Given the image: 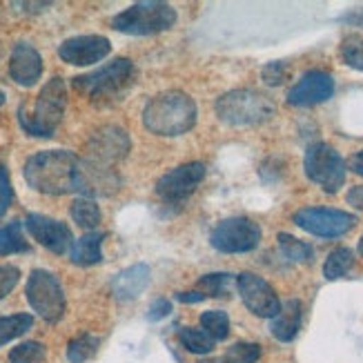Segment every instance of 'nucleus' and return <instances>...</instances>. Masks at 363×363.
<instances>
[{
    "instance_id": "nucleus-42",
    "label": "nucleus",
    "mask_w": 363,
    "mask_h": 363,
    "mask_svg": "<svg viewBox=\"0 0 363 363\" xmlns=\"http://www.w3.org/2000/svg\"><path fill=\"white\" fill-rule=\"evenodd\" d=\"M357 250H359V255L363 257V236H361V239H359V247H357Z\"/></svg>"
},
{
    "instance_id": "nucleus-30",
    "label": "nucleus",
    "mask_w": 363,
    "mask_h": 363,
    "mask_svg": "<svg viewBox=\"0 0 363 363\" xmlns=\"http://www.w3.org/2000/svg\"><path fill=\"white\" fill-rule=\"evenodd\" d=\"M232 283H236V277L228 274V272H214V274H205L199 281V292H203L205 296H228Z\"/></svg>"
},
{
    "instance_id": "nucleus-32",
    "label": "nucleus",
    "mask_w": 363,
    "mask_h": 363,
    "mask_svg": "<svg viewBox=\"0 0 363 363\" xmlns=\"http://www.w3.org/2000/svg\"><path fill=\"white\" fill-rule=\"evenodd\" d=\"M47 348L40 341H25L9 352V363H45Z\"/></svg>"
},
{
    "instance_id": "nucleus-29",
    "label": "nucleus",
    "mask_w": 363,
    "mask_h": 363,
    "mask_svg": "<svg viewBox=\"0 0 363 363\" xmlns=\"http://www.w3.org/2000/svg\"><path fill=\"white\" fill-rule=\"evenodd\" d=\"M201 328L208 333L214 341H223L230 335V317L223 310H208L201 314Z\"/></svg>"
},
{
    "instance_id": "nucleus-23",
    "label": "nucleus",
    "mask_w": 363,
    "mask_h": 363,
    "mask_svg": "<svg viewBox=\"0 0 363 363\" xmlns=\"http://www.w3.org/2000/svg\"><path fill=\"white\" fill-rule=\"evenodd\" d=\"M179 341H181L183 348L192 354H210L216 345V341L205 333L203 328H181Z\"/></svg>"
},
{
    "instance_id": "nucleus-43",
    "label": "nucleus",
    "mask_w": 363,
    "mask_h": 363,
    "mask_svg": "<svg viewBox=\"0 0 363 363\" xmlns=\"http://www.w3.org/2000/svg\"><path fill=\"white\" fill-rule=\"evenodd\" d=\"M3 103H5V94L0 91V107H3Z\"/></svg>"
},
{
    "instance_id": "nucleus-27",
    "label": "nucleus",
    "mask_w": 363,
    "mask_h": 363,
    "mask_svg": "<svg viewBox=\"0 0 363 363\" xmlns=\"http://www.w3.org/2000/svg\"><path fill=\"white\" fill-rule=\"evenodd\" d=\"M99 345H101V339L94 337L89 333L85 335H78L69 341L67 345V359L69 363H87L96 357L99 352Z\"/></svg>"
},
{
    "instance_id": "nucleus-39",
    "label": "nucleus",
    "mask_w": 363,
    "mask_h": 363,
    "mask_svg": "<svg viewBox=\"0 0 363 363\" xmlns=\"http://www.w3.org/2000/svg\"><path fill=\"white\" fill-rule=\"evenodd\" d=\"M348 169L354 172L357 177H363V150L350 156V159H348Z\"/></svg>"
},
{
    "instance_id": "nucleus-22",
    "label": "nucleus",
    "mask_w": 363,
    "mask_h": 363,
    "mask_svg": "<svg viewBox=\"0 0 363 363\" xmlns=\"http://www.w3.org/2000/svg\"><path fill=\"white\" fill-rule=\"evenodd\" d=\"M354 267V252L350 247H337L328 255L323 263V277L328 281L343 279Z\"/></svg>"
},
{
    "instance_id": "nucleus-9",
    "label": "nucleus",
    "mask_w": 363,
    "mask_h": 363,
    "mask_svg": "<svg viewBox=\"0 0 363 363\" xmlns=\"http://www.w3.org/2000/svg\"><path fill=\"white\" fill-rule=\"evenodd\" d=\"M261 241V228L245 216H232L220 220L212 230L210 243L223 255H243L252 252Z\"/></svg>"
},
{
    "instance_id": "nucleus-36",
    "label": "nucleus",
    "mask_w": 363,
    "mask_h": 363,
    "mask_svg": "<svg viewBox=\"0 0 363 363\" xmlns=\"http://www.w3.org/2000/svg\"><path fill=\"white\" fill-rule=\"evenodd\" d=\"M21 281V270L13 265H0V298H5Z\"/></svg>"
},
{
    "instance_id": "nucleus-11",
    "label": "nucleus",
    "mask_w": 363,
    "mask_h": 363,
    "mask_svg": "<svg viewBox=\"0 0 363 363\" xmlns=\"http://www.w3.org/2000/svg\"><path fill=\"white\" fill-rule=\"evenodd\" d=\"M236 288H239V294L243 298L245 308L255 314V317L272 319L279 314V310H281L279 294L274 292L270 283L261 279L259 274L241 272L236 277Z\"/></svg>"
},
{
    "instance_id": "nucleus-40",
    "label": "nucleus",
    "mask_w": 363,
    "mask_h": 363,
    "mask_svg": "<svg viewBox=\"0 0 363 363\" xmlns=\"http://www.w3.org/2000/svg\"><path fill=\"white\" fill-rule=\"evenodd\" d=\"M177 298L183 303H199V301H203V298H208V296H205L203 292H179Z\"/></svg>"
},
{
    "instance_id": "nucleus-17",
    "label": "nucleus",
    "mask_w": 363,
    "mask_h": 363,
    "mask_svg": "<svg viewBox=\"0 0 363 363\" xmlns=\"http://www.w3.org/2000/svg\"><path fill=\"white\" fill-rule=\"evenodd\" d=\"M121 187V179L109 165H101L96 161L83 159L78 165L76 192L85 196H112Z\"/></svg>"
},
{
    "instance_id": "nucleus-41",
    "label": "nucleus",
    "mask_w": 363,
    "mask_h": 363,
    "mask_svg": "<svg viewBox=\"0 0 363 363\" xmlns=\"http://www.w3.org/2000/svg\"><path fill=\"white\" fill-rule=\"evenodd\" d=\"M199 363H225L223 359H201Z\"/></svg>"
},
{
    "instance_id": "nucleus-38",
    "label": "nucleus",
    "mask_w": 363,
    "mask_h": 363,
    "mask_svg": "<svg viewBox=\"0 0 363 363\" xmlns=\"http://www.w3.org/2000/svg\"><path fill=\"white\" fill-rule=\"evenodd\" d=\"M345 201H348L354 210L363 212V185H354L348 194H345Z\"/></svg>"
},
{
    "instance_id": "nucleus-31",
    "label": "nucleus",
    "mask_w": 363,
    "mask_h": 363,
    "mask_svg": "<svg viewBox=\"0 0 363 363\" xmlns=\"http://www.w3.org/2000/svg\"><path fill=\"white\" fill-rule=\"evenodd\" d=\"M339 56L348 67L363 72V36H359V34L345 36L339 47Z\"/></svg>"
},
{
    "instance_id": "nucleus-7",
    "label": "nucleus",
    "mask_w": 363,
    "mask_h": 363,
    "mask_svg": "<svg viewBox=\"0 0 363 363\" xmlns=\"http://www.w3.org/2000/svg\"><path fill=\"white\" fill-rule=\"evenodd\" d=\"M27 301L40 319L47 323H58L65 317L67 301L60 281L50 270H34L27 279Z\"/></svg>"
},
{
    "instance_id": "nucleus-10",
    "label": "nucleus",
    "mask_w": 363,
    "mask_h": 363,
    "mask_svg": "<svg viewBox=\"0 0 363 363\" xmlns=\"http://www.w3.org/2000/svg\"><path fill=\"white\" fill-rule=\"evenodd\" d=\"M294 223L308 234L337 239V236L348 234L357 225V216L335 208H303L294 214Z\"/></svg>"
},
{
    "instance_id": "nucleus-34",
    "label": "nucleus",
    "mask_w": 363,
    "mask_h": 363,
    "mask_svg": "<svg viewBox=\"0 0 363 363\" xmlns=\"http://www.w3.org/2000/svg\"><path fill=\"white\" fill-rule=\"evenodd\" d=\"M261 76H263L265 85L277 87V85H283V83L288 81V76H290V67H288V62H283V60H274V62H267V65L263 67V72H261Z\"/></svg>"
},
{
    "instance_id": "nucleus-37",
    "label": "nucleus",
    "mask_w": 363,
    "mask_h": 363,
    "mask_svg": "<svg viewBox=\"0 0 363 363\" xmlns=\"http://www.w3.org/2000/svg\"><path fill=\"white\" fill-rule=\"evenodd\" d=\"M169 312H172V303L167 301V298H156V301L150 306L147 319H150V321H161V319L167 317Z\"/></svg>"
},
{
    "instance_id": "nucleus-14",
    "label": "nucleus",
    "mask_w": 363,
    "mask_h": 363,
    "mask_svg": "<svg viewBox=\"0 0 363 363\" xmlns=\"http://www.w3.org/2000/svg\"><path fill=\"white\" fill-rule=\"evenodd\" d=\"M25 228L31 234V239L38 241L43 247H47L50 252H54V255H65V252H69L72 245H74L72 230L62 223V220H56L52 216L27 214Z\"/></svg>"
},
{
    "instance_id": "nucleus-20",
    "label": "nucleus",
    "mask_w": 363,
    "mask_h": 363,
    "mask_svg": "<svg viewBox=\"0 0 363 363\" xmlns=\"http://www.w3.org/2000/svg\"><path fill=\"white\" fill-rule=\"evenodd\" d=\"M303 321V306L298 298H288L286 303H281V310L277 317L270 319V333L277 341L290 343L296 339L298 330Z\"/></svg>"
},
{
    "instance_id": "nucleus-25",
    "label": "nucleus",
    "mask_w": 363,
    "mask_h": 363,
    "mask_svg": "<svg viewBox=\"0 0 363 363\" xmlns=\"http://www.w3.org/2000/svg\"><path fill=\"white\" fill-rule=\"evenodd\" d=\"M31 325H34V317L25 312L11 314V317H0V348H3L5 343L29 333Z\"/></svg>"
},
{
    "instance_id": "nucleus-5",
    "label": "nucleus",
    "mask_w": 363,
    "mask_h": 363,
    "mask_svg": "<svg viewBox=\"0 0 363 363\" xmlns=\"http://www.w3.org/2000/svg\"><path fill=\"white\" fill-rule=\"evenodd\" d=\"M136 67L130 58H116L101 69L74 78V87L94 103H105L123 96L134 85Z\"/></svg>"
},
{
    "instance_id": "nucleus-21",
    "label": "nucleus",
    "mask_w": 363,
    "mask_h": 363,
    "mask_svg": "<svg viewBox=\"0 0 363 363\" xmlns=\"http://www.w3.org/2000/svg\"><path fill=\"white\" fill-rule=\"evenodd\" d=\"M103 241H105V234L103 232H89L85 236H81L78 241H74L72 250H69V257L74 265H96L103 261Z\"/></svg>"
},
{
    "instance_id": "nucleus-24",
    "label": "nucleus",
    "mask_w": 363,
    "mask_h": 363,
    "mask_svg": "<svg viewBox=\"0 0 363 363\" xmlns=\"http://www.w3.org/2000/svg\"><path fill=\"white\" fill-rule=\"evenodd\" d=\"M277 241H279L283 257H286L288 261H292V263H310L314 259V247L310 243H306V241L294 239V236L288 234V232H281L277 236Z\"/></svg>"
},
{
    "instance_id": "nucleus-15",
    "label": "nucleus",
    "mask_w": 363,
    "mask_h": 363,
    "mask_svg": "<svg viewBox=\"0 0 363 363\" xmlns=\"http://www.w3.org/2000/svg\"><path fill=\"white\" fill-rule=\"evenodd\" d=\"M335 94V78L328 72L312 69L306 72L288 91V103L292 107H312L325 103Z\"/></svg>"
},
{
    "instance_id": "nucleus-26",
    "label": "nucleus",
    "mask_w": 363,
    "mask_h": 363,
    "mask_svg": "<svg viewBox=\"0 0 363 363\" xmlns=\"http://www.w3.org/2000/svg\"><path fill=\"white\" fill-rule=\"evenodd\" d=\"M27 250H29V243L23 236L21 220H13V223L0 228V257L21 255V252H27Z\"/></svg>"
},
{
    "instance_id": "nucleus-3",
    "label": "nucleus",
    "mask_w": 363,
    "mask_h": 363,
    "mask_svg": "<svg viewBox=\"0 0 363 363\" xmlns=\"http://www.w3.org/2000/svg\"><path fill=\"white\" fill-rule=\"evenodd\" d=\"M65 107H67V87L65 81L56 76L40 89L34 107L31 109L27 105L18 107V123L29 136L50 138L56 134L62 116H65Z\"/></svg>"
},
{
    "instance_id": "nucleus-19",
    "label": "nucleus",
    "mask_w": 363,
    "mask_h": 363,
    "mask_svg": "<svg viewBox=\"0 0 363 363\" xmlns=\"http://www.w3.org/2000/svg\"><path fill=\"white\" fill-rule=\"evenodd\" d=\"M150 265L145 263H136L121 270L114 279H112V294L118 298V301H132V298L140 296L145 292V288L150 286Z\"/></svg>"
},
{
    "instance_id": "nucleus-33",
    "label": "nucleus",
    "mask_w": 363,
    "mask_h": 363,
    "mask_svg": "<svg viewBox=\"0 0 363 363\" xmlns=\"http://www.w3.org/2000/svg\"><path fill=\"white\" fill-rule=\"evenodd\" d=\"M259 359H261V345L252 341L232 343L223 357L225 363H257Z\"/></svg>"
},
{
    "instance_id": "nucleus-18",
    "label": "nucleus",
    "mask_w": 363,
    "mask_h": 363,
    "mask_svg": "<svg viewBox=\"0 0 363 363\" xmlns=\"http://www.w3.org/2000/svg\"><path fill=\"white\" fill-rule=\"evenodd\" d=\"M9 74L11 81L23 87H31L40 81L43 76V58L29 43H18L13 47L9 58Z\"/></svg>"
},
{
    "instance_id": "nucleus-4",
    "label": "nucleus",
    "mask_w": 363,
    "mask_h": 363,
    "mask_svg": "<svg viewBox=\"0 0 363 363\" xmlns=\"http://www.w3.org/2000/svg\"><path fill=\"white\" fill-rule=\"evenodd\" d=\"M214 109L220 123L232 128H252L270 121L277 105L257 89H232L216 101Z\"/></svg>"
},
{
    "instance_id": "nucleus-6",
    "label": "nucleus",
    "mask_w": 363,
    "mask_h": 363,
    "mask_svg": "<svg viewBox=\"0 0 363 363\" xmlns=\"http://www.w3.org/2000/svg\"><path fill=\"white\" fill-rule=\"evenodd\" d=\"M174 23H177V9L167 3H159V0L136 3L112 18V27L121 31V34H130V36L161 34V31L174 27Z\"/></svg>"
},
{
    "instance_id": "nucleus-1",
    "label": "nucleus",
    "mask_w": 363,
    "mask_h": 363,
    "mask_svg": "<svg viewBox=\"0 0 363 363\" xmlns=\"http://www.w3.org/2000/svg\"><path fill=\"white\" fill-rule=\"evenodd\" d=\"M78 165H81V159L76 154L65 150H47L29 156L23 174L31 189L40 194L60 196L76 189Z\"/></svg>"
},
{
    "instance_id": "nucleus-12",
    "label": "nucleus",
    "mask_w": 363,
    "mask_h": 363,
    "mask_svg": "<svg viewBox=\"0 0 363 363\" xmlns=\"http://www.w3.org/2000/svg\"><path fill=\"white\" fill-rule=\"evenodd\" d=\"M130 147L132 143L128 132L123 128H116V125H107V128H101L99 132L91 134L87 143V159L112 167L128 156Z\"/></svg>"
},
{
    "instance_id": "nucleus-35",
    "label": "nucleus",
    "mask_w": 363,
    "mask_h": 363,
    "mask_svg": "<svg viewBox=\"0 0 363 363\" xmlns=\"http://www.w3.org/2000/svg\"><path fill=\"white\" fill-rule=\"evenodd\" d=\"M11 201H13V187H11L9 172L3 163H0V216L7 214Z\"/></svg>"
},
{
    "instance_id": "nucleus-2",
    "label": "nucleus",
    "mask_w": 363,
    "mask_h": 363,
    "mask_svg": "<svg viewBox=\"0 0 363 363\" xmlns=\"http://www.w3.org/2000/svg\"><path fill=\"white\" fill-rule=\"evenodd\" d=\"M196 123V103L185 91H163L147 101L143 125L156 136H181Z\"/></svg>"
},
{
    "instance_id": "nucleus-28",
    "label": "nucleus",
    "mask_w": 363,
    "mask_h": 363,
    "mask_svg": "<svg viewBox=\"0 0 363 363\" xmlns=\"http://www.w3.org/2000/svg\"><path fill=\"white\" fill-rule=\"evenodd\" d=\"M69 212H72V218L76 220V223L81 228H85V230H94V228L101 225V218H103L101 208L91 199H85V196L76 199L72 203Z\"/></svg>"
},
{
    "instance_id": "nucleus-13",
    "label": "nucleus",
    "mask_w": 363,
    "mask_h": 363,
    "mask_svg": "<svg viewBox=\"0 0 363 363\" xmlns=\"http://www.w3.org/2000/svg\"><path fill=\"white\" fill-rule=\"evenodd\" d=\"M203 179H205L203 163H199V161L185 163V165L169 169L167 174H163L159 179V183H156V194L167 203H179L192 194Z\"/></svg>"
},
{
    "instance_id": "nucleus-16",
    "label": "nucleus",
    "mask_w": 363,
    "mask_h": 363,
    "mask_svg": "<svg viewBox=\"0 0 363 363\" xmlns=\"http://www.w3.org/2000/svg\"><path fill=\"white\" fill-rule=\"evenodd\" d=\"M112 52V43L105 36H74L67 38L58 47V56L74 67H87V65H96L103 58L109 56Z\"/></svg>"
},
{
    "instance_id": "nucleus-8",
    "label": "nucleus",
    "mask_w": 363,
    "mask_h": 363,
    "mask_svg": "<svg viewBox=\"0 0 363 363\" xmlns=\"http://www.w3.org/2000/svg\"><path fill=\"white\" fill-rule=\"evenodd\" d=\"M303 169L306 177L317 183L323 192L337 194L345 183V161L341 159V154L328 143H314L308 147L306 159H303Z\"/></svg>"
}]
</instances>
